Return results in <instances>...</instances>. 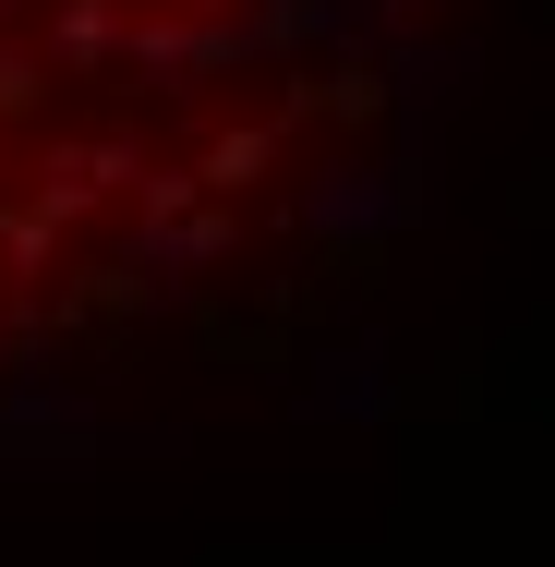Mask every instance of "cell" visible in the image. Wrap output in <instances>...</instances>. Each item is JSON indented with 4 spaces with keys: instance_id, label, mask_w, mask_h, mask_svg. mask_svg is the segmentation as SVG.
<instances>
[{
    "instance_id": "1",
    "label": "cell",
    "mask_w": 555,
    "mask_h": 567,
    "mask_svg": "<svg viewBox=\"0 0 555 567\" xmlns=\"http://www.w3.org/2000/svg\"><path fill=\"white\" fill-rule=\"evenodd\" d=\"M362 0H0V399L182 302L374 110Z\"/></svg>"
}]
</instances>
